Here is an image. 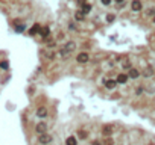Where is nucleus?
<instances>
[{"instance_id": "1", "label": "nucleus", "mask_w": 155, "mask_h": 145, "mask_svg": "<svg viewBox=\"0 0 155 145\" xmlns=\"http://www.w3.org/2000/svg\"><path fill=\"white\" fill-rule=\"evenodd\" d=\"M35 131L38 133V135H44V133H47V124L46 122H38L37 126H35Z\"/></svg>"}, {"instance_id": "2", "label": "nucleus", "mask_w": 155, "mask_h": 145, "mask_svg": "<svg viewBox=\"0 0 155 145\" xmlns=\"http://www.w3.org/2000/svg\"><path fill=\"white\" fill-rule=\"evenodd\" d=\"M38 142L43 145H47L52 142V136L49 133H44V135H40V138H38Z\"/></svg>"}, {"instance_id": "3", "label": "nucleus", "mask_w": 155, "mask_h": 145, "mask_svg": "<svg viewBox=\"0 0 155 145\" xmlns=\"http://www.w3.org/2000/svg\"><path fill=\"white\" fill-rule=\"evenodd\" d=\"M76 61H78L79 64H87V62L90 61V56H88V53L82 51V53H79V54L76 56Z\"/></svg>"}, {"instance_id": "4", "label": "nucleus", "mask_w": 155, "mask_h": 145, "mask_svg": "<svg viewBox=\"0 0 155 145\" xmlns=\"http://www.w3.org/2000/svg\"><path fill=\"white\" fill-rule=\"evenodd\" d=\"M131 9H132L134 12L141 11V9H143V3H141L140 0H132V3H131Z\"/></svg>"}, {"instance_id": "5", "label": "nucleus", "mask_w": 155, "mask_h": 145, "mask_svg": "<svg viewBox=\"0 0 155 145\" xmlns=\"http://www.w3.org/2000/svg\"><path fill=\"white\" fill-rule=\"evenodd\" d=\"M103 85H105V88H108V89H114L116 85H117V80H111V79H108V80H103Z\"/></svg>"}, {"instance_id": "6", "label": "nucleus", "mask_w": 155, "mask_h": 145, "mask_svg": "<svg viewBox=\"0 0 155 145\" xmlns=\"http://www.w3.org/2000/svg\"><path fill=\"white\" fill-rule=\"evenodd\" d=\"M138 76H140V71L135 70V68H131V70L128 71V77H129V79H137Z\"/></svg>"}, {"instance_id": "7", "label": "nucleus", "mask_w": 155, "mask_h": 145, "mask_svg": "<svg viewBox=\"0 0 155 145\" xmlns=\"http://www.w3.org/2000/svg\"><path fill=\"white\" fill-rule=\"evenodd\" d=\"M141 74H143L144 77H151V76H154V68H152L151 65H148V66L144 68V71H143Z\"/></svg>"}, {"instance_id": "8", "label": "nucleus", "mask_w": 155, "mask_h": 145, "mask_svg": "<svg viewBox=\"0 0 155 145\" xmlns=\"http://www.w3.org/2000/svg\"><path fill=\"white\" fill-rule=\"evenodd\" d=\"M37 116H38V118H46V116H47V109L43 107V106L38 107V110H37Z\"/></svg>"}, {"instance_id": "9", "label": "nucleus", "mask_w": 155, "mask_h": 145, "mask_svg": "<svg viewBox=\"0 0 155 145\" xmlns=\"http://www.w3.org/2000/svg\"><path fill=\"white\" fill-rule=\"evenodd\" d=\"M128 74H125V73H120L119 76H117V83H122V85H125L126 82H128Z\"/></svg>"}, {"instance_id": "10", "label": "nucleus", "mask_w": 155, "mask_h": 145, "mask_svg": "<svg viewBox=\"0 0 155 145\" xmlns=\"http://www.w3.org/2000/svg\"><path fill=\"white\" fill-rule=\"evenodd\" d=\"M102 135H103V136H110V135H113V127H111V126H103Z\"/></svg>"}, {"instance_id": "11", "label": "nucleus", "mask_w": 155, "mask_h": 145, "mask_svg": "<svg viewBox=\"0 0 155 145\" xmlns=\"http://www.w3.org/2000/svg\"><path fill=\"white\" fill-rule=\"evenodd\" d=\"M62 48H66L67 51H70V53H71V51H73V50L76 48V44H75L73 41H69V42H67V44H66V46H64Z\"/></svg>"}, {"instance_id": "12", "label": "nucleus", "mask_w": 155, "mask_h": 145, "mask_svg": "<svg viewBox=\"0 0 155 145\" xmlns=\"http://www.w3.org/2000/svg\"><path fill=\"white\" fill-rule=\"evenodd\" d=\"M40 32H41V26H40V24H34V26L31 27V30H29L31 35H35V33H40Z\"/></svg>"}, {"instance_id": "13", "label": "nucleus", "mask_w": 155, "mask_h": 145, "mask_svg": "<svg viewBox=\"0 0 155 145\" xmlns=\"http://www.w3.org/2000/svg\"><path fill=\"white\" fill-rule=\"evenodd\" d=\"M49 33H50V29H49L47 26H46V27H41V32H40V35H41V36H43L44 39H46V38L49 36Z\"/></svg>"}, {"instance_id": "14", "label": "nucleus", "mask_w": 155, "mask_h": 145, "mask_svg": "<svg viewBox=\"0 0 155 145\" xmlns=\"http://www.w3.org/2000/svg\"><path fill=\"white\" fill-rule=\"evenodd\" d=\"M66 145H78L76 138H75V136H69V138L66 139Z\"/></svg>"}, {"instance_id": "15", "label": "nucleus", "mask_w": 155, "mask_h": 145, "mask_svg": "<svg viewBox=\"0 0 155 145\" xmlns=\"http://www.w3.org/2000/svg\"><path fill=\"white\" fill-rule=\"evenodd\" d=\"M75 18H76L78 21H84V18H85V14H84L82 11H78V12L75 14Z\"/></svg>"}, {"instance_id": "16", "label": "nucleus", "mask_w": 155, "mask_h": 145, "mask_svg": "<svg viewBox=\"0 0 155 145\" xmlns=\"http://www.w3.org/2000/svg\"><path fill=\"white\" fill-rule=\"evenodd\" d=\"M90 11H91V5H88V3H84V5H82V12H84V14H88Z\"/></svg>"}, {"instance_id": "17", "label": "nucleus", "mask_w": 155, "mask_h": 145, "mask_svg": "<svg viewBox=\"0 0 155 145\" xmlns=\"http://www.w3.org/2000/svg\"><path fill=\"white\" fill-rule=\"evenodd\" d=\"M78 136H79L81 139H87V138H88V133H87L85 130H79V131H78Z\"/></svg>"}, {"instance_id": "18", "label": "nucleus", "mask_w": 155, "mask_h": 145, "mask_svg": "<svg viewBox=\"0 0 155 145\" xmlns=\"http://www.w3.org/2000/svg\"><path fill=\"white\" fill-rule=\"evenodd\" d=\"M59 54H61V58H64V59H66V58H69V56H70V51H67L66 48H62V50L59 51Z\"/></svg>"}, {"instance_id": "19", "label": "nucleus", "mask_w": 155, "mask_h": 145, "mask_svg": "<svg viewBox=\"0 0 155 145\" xmlns=\"http://www.w3.org/2000/svg\"><path fill=\"white\" fill-rule=\"evenodd\" d=\"M44 56H46L47 59H53V58H55V53H53L52 50H47V51L44 53Z\"/></svg>"}, {"instance_id": "20", "label": "nucleus", "mask_w": 155, "mask_h": 145, "mask_svg": "<svg viewBox=\"0 0 155 145\" xmlns=\"http://www.w3.org/2000/svg\"><path fill=\"white\" fill-rule=\"evenodd\" d=\"M123 68H129V70H131V62H129V61H128V59H126V61H123Z\"/></svg>"}, {"instance_id": "21", "label": "nucleus", "mask_w": 155, "mask_h": 145, "mask_svg": "<svg viewBox=\"0 0 155 145\" xmlns=\"http://www.w3.org/2000/svg\"><path fill=\"white\" fill-rule=\"evenodd\" d=\"M24 29H26V26H24V24H20V26H17V27H15V30H17V32H23Z\"/></svg>"}, {"instance_id": "22", "label": "nucleus", "mask_w": 155, "mask_h": 145, "mask_svg": "<svg viewBox=\"0 0 155 145\" xmlns=\"http://www.w3.org/2000/svg\"><path fill=\"white\" fill-rule=\"evenodd\" d=\"M114 18H116V17L113 15V14H110V15H106V21H108V23H113Z\"/></svg>"}, {"instance_id": "23", "label": "nucleus", "mask_w": 155, "mask_h": 145, "mask_svg": "<svg viewBox=\"0 0 155 145\" xmlns=\"http://www.w3.org/2000/svg\"><path fill=\"white\" fill-rule=\"evenodd\" d=\"M0 66H2L3 70H6V68H8V62H6V61H3V62L0 64Z\"/></svg>"}, {"instance_id": "24", "label": "nucleus", "mask_w": 155, "mask_h": 145, "mask_svg": "<svg viewBox=\"0 0 155 145\" xmlns=\"http://www.w3.org/2000/svg\"><path fill=\"white\" fill-rule=\"evenodd\" d=\"M152 14H155V9H149V11L146 12V15H152Z\"/></svg>"}, {"instance_id": "25", "label": "nucleus", "mask_w": 155, "mask_h": 145, "mask_svg": "<svg viewBox=\"0 0 155 145\" xmlns=\"http://www.w3.org/2000/svg\"><path fill=\"white\" fill-rule=\"evenodd\" d=\"M101 2H102V5H110L113 0H101Z\"/></svg>"}, {"instance_id": "26", "label": "nucleus", "mask_w": 155, "mask_h": 145, "mask_svg": "<svg viewBox=\"0 0 155 145\" xmlns=\"http://www.w3.org/2000/svg\"><path fill=\"white\" fill-rule=\"evenodd\" d=\"M69 29H70V30H75L76 27H75V24H70V26H69Z\"/></svg>"}, {"instance_id": "27", "label": "nucleus", "mask_w": 155, "mask_h": 145, "mask_svg": "<svg viewBox=\"0 0 155 145\" xmlns=\"http://www.w3.org/2000/svg\"><path fill=\"white\" fill-rule=\"evenodd\" d=\"M116 2H117V3L120 5V3H123V2H125V0H116Z\"/></svg>"}, {"instance_id": "28", "label": "nucleus", "mask_w": 155, "mask_h": 145, "mask_svg": "<svg viewBox=\"0 0 155 145\" xmlns=\"http://www.w3.org/2000/svg\"><path fill=\"white\" fill-rule=\"evenodd\" d=\"M93 145H101V142H93Z\"/></svg>"}, {"instance_id": "29", "label": "nucleus", "mask_w": 155, "mask_h": 145, "mask_svg": "<svg viewBox=\"0 0 155 145\" xmlns=\"http://www.w3.org/2000/svg\"><path fill=\"white\" fill-rule=\"evenodd\" d=\"M154 21H155V17H154Z\"/></svg>"}]
</instances>
